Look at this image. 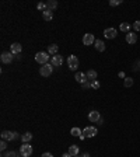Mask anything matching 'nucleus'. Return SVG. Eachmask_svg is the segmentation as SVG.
<instances>
[{"label": "nucleus", "mask_w": 140, "mask_h": 157, "mask_svg": "<svg viewBox=\"0 0 140 157\" xmlns=\"http://www.w3.org/2000/svg\"><path fill=\"white\" fill-rule=\"evenodd\" d=\"M52 70H53V65L52 63H46V65H42V67L39 69V75L42 77H49L52 75Z\"/></svg>", "instance_id": "nucleus-1"}, {"label": "nucleus", "mask_w": 140, "mask_h": 157, "mask_svg": "<svg viewBox=\"0 0 140 157\" xmlns=\"http://www.w3.org/2000/svg\"><path fill=\"white\" fill-rule=\"evenodd\" d=\"M35 60L41 65H46L48 60H49V53L48 52H38L37 55H35Z\"/></svg>", "instance_id": "nucleus-2"}, {"label": "nucleus", "mask_w": 140, "mask_h": 157, "mask_svg": "<svg viewBox=\"0 0 140 157\" xmlns=\"http://www.w3.org/2000/svg\"><path fill=\"white\" fill-rule=\"evenodd\" d=\"M20 154L23 157H30L32 154V146L28 143H23V146L20 147Z\"/></svg>", "instance_id": "nucleus-3"}, {"label": "nucleus", "mask_w": 140, "mask_h": 157, "mask_svg": "<svg viewBox=\"0 0 140 157\" xmlns=\"http://www.w3.org/2000/svg\"><path fill=\"white\" fill-rule=\"evenodd\" d=\"M1 139L3 140H16V139H18V133L11 132V131H3L1 132Z\"/></svg>", "instance_id": "nucleus-4"}, {"label": "nucleus", "mask_w": 140, "mask_h": 157, "mask_svg": "<svg viewBox=\"0 0 140 157\" xmlns=\"http://www.w3.org/2000/svg\"><path fill=\"white\" fill-rule=\"evenodd\" d=\"M97 133H98V129L95 126H87L83 131V136L84 138H94Z\"/></svg>", "instance_id": "nucleus-5"}, {"label": "nucleus", "mask_w": 140, "mask_h": 157, "mask_svg": "<svg viewBox=\"0 0 140 157\" xmlns=\"http://www.w3.org/2000/svg\"><path fill=\"white\" fill-rule=\"evenodd\" d=\"M67 66H69L70 70H76L77 67H78V59H77V56L70 55V56L67 58Z\"/></svg>", "instance_id": "nucleus-6"}, {"label": "nucleus", "mask_w": 140, "mask_h": 157, "mask_svg": "<svg viewBox=\"0 0 140 157\" xmlns=\"http://www.w3.org/2000/svg\"><path fill=\"white\" fill-rule=\"evenodd\" d=\"M118 35V31L115 30V28H107V30H104V37L107 38V39H114L116 38Z\"/></svg>", "instance_id": "nucleus-7"}, {"label": "nucleus", "mask_w": 140, "mask_h": 157, "mask_svg": "<svg viewBox=\"0 0 140 157\" xmlns=\"http://www.w3.org/2000/svg\"><path fill=\"white\" fill-rule=\"evenodd\" d=\"M0 60L3 63H6V65L11 63L13 62V53H11V52H3L1 56H0Z\"/></svg>", "instance_id": "nucleus-8"}, {"label": "nucleus", "mask_w": 140, "mask_h": 157, "mask_svg": "<svg viewBox=\"0 0 140 157\" xmlns=\"http://www.w3.org/2000/svg\"><path fill=\"white\" fill-rule=\"evenodd\" d=\"M95 42V38H94V35L93 34H84L83 37V44L86 45V46H88V45H93Z\"/></svg>", "instance_id": "nucleus-9"}, {"label": "nucleus", "mask_w": 140, "mask_h": 157, "mask_svg": "<svg viewBox=\"0 0 140 157\" xmlns=\"http://www.w3.org/2000/svg\"><path fill=\"white\" fill-rule=\"evenodd\" d=\"M74 79H76V82L80 83V84H83V83H87V82H88L87 75H86V73H83V72H77L76 76H74Z\"/></svg>", "instance_id": "nucleus-10"}, {"label": "nucleus", "mask_w": 140, "mask_h": 157, "mask_svg": "<svg viewBox=\"0 0 140 157\" xmlns=\"http://www.w3.org/2000/svg\"><path fill=\"white\" fill-rule=\"evenodd\" d=\"M21 50H23V46H21L18 42H14V44H11V46H10V52H11L13 55H20Z\"/></svg>", "instance_id": "nucleus-11"}, {"label": "nucleus", "mask_w": 140, "mask_h": 157, "mask_svg": "<svg viewBox=\"0 0 140 157\" xmlns=\"http://www.w3.org/2000/svg\"><path fill=\"white\" fill-rule=\"evenodd\" d=\"M100 119H101V115H100L98 111H91V112L88 114L90 122H100Z\"/></svg>", "instance_id": "nucleus-12"}, {"label": "nucleus", "mask_w": 140, "mask_h": 157, "mask_svg": "<svg viewBox=\"0 0 140 157\" xmlns=\"http://www.w3.org/2000/svg\"><path fill=\"white\" fill-rule=\"evenodd\" d=\"M136 41H137V34H134V32H127L126 34V42L130 45L136 44Z\"/></svg>", "instance_id": "nucleus-13"}, {"label": "nucleus", "mask_w": 140, "mask_h": 157, "mask_svg": "<svg viewBox=\"0 0 140 157\" xmlns=\"http://www.w3.org/2000/svg\"><path fill=\"white\" fill-rule=\"evenodd\" d=\"M51 63L53 66H60V65L63 63V58L60 56V55H55V56H52Z\"/></svg>", "instance_id": "nucleus-14"}, {"label": "nucleus", "mask_w": 140, "mask_h": 157, "mask_svg": "<svg viewBox=\"0 0 140 157\" xmlns=\"http://www.w3.org/2000/svg\"><path fill=\"white\" fill-rule=\"evenodd\" d=\"M78 151H80V149H78V146H76V145H71V146H69V153L70 156H73V157H76V156H78Z\"/></svg>", "instance_id": "nucleus-15"}, {"label": "nucleus", "mask_w": 140, "mask_h": 157, "mask_svg": "<svg viewBox=\"0 0 140 157\" xmlns=\"http://www.w3.org/2000/svg\"><path fill=\"white\" fill-rule=\"evenodd\" d=\"M94 46H95V49L98 50V52H104V50H105V44H104V41H101V39H97L95 42H94Z\"/></svg>", "instance_id": "nucleus-16"}, {"label": "nucleus", "mask_w": 140, "mask_h": 157, "mask_svg": "<svg viewBox=\"0 0 140 157\" xmlns=\"http://www.w3.org/2000/svg\"><path fill=\"white\" fill-rule=\"evenodd\" d=\"M42 17H44L45 21H51V20H53V11L46 9L45 11H42Z\"/></svg>", "instance_id": "nucleus-17"}, {"label": "nucleus", "mask_w": 140, "mask_h": 157, "mask_svg": "<svg viewBox=\"0 0 140 157\" xmlns=\"http://www.w3.org/2000/svg\"><path fill=\"white\" fill-rule=\"evenodd\" d=\"M57 50H59V48H57V45L56 44H52V45H49L48 46V53L49 55H57Z\"/></svg>", "instance_id": "nucleus-18"}, {"label": "nucleus", "mask_w": 140, "mask_h": 157, "mask_svg": "<svg viewBox=\"0 0 140 157\" xmlns=\"http://www.w3.org/2000/svg\"><path fill=\"white\" fill-rule=\"evenodd\" d=\"M86 75H87V79H88L90 82H94V80H97V72L95 70H88V72H87V73H86Z\"/></svg>", "instance_id": "nucleus-19"}, {"label": "nucleus", "mask_w": 140, "mask_h": 157, "mask_svg": "<svg viewBox=\"0 0 140 157\" xmlns=\"http://www.w3.org/2000/svg\"><path fill=\"white\" fill-rule=\"evenodd\" d=\"M56 7H57V1H56V0H49V1L46 3V9H48V10H51V11H53Z\"/></svg>", "instance_id": "nucleus-20"}, {"label": "nucleus", "mask_w": 140, "mask_h": 157, "mask_svg": "<svg viewBox=\"0 0 140 157\" xmlns=\"http://www.w3.org/2000/svg\"><path fill=\"white\" fill-rule=\"evenodd\" d=\"M119 28H121V31H123V32H130V24H129V23H121Z\"/></svg>", "instance_id": "nucleus-21"}, {"label": "nucleus", "mask_w": 140, "mask_h": 157, "mask_svg": "<svg viewBox=\"0 0 140 157\" xmlns=\"http://www.w3.org/2000/svg\"><path fill=\"white\" fill-rule=\"evenodd\" d=\"M31 139H32V135L30 132H27V133H24V135H21V140H23V143H28Z\"/></svg>", "instance_id": "nucleus-22"}, {"label": "nucleus", "mask_w": 140, "mask_h": 157, "mask_svg": "<svg viewBox=\"0 0 140 157\" xmlns=\"http://www.w3.org/2000/svg\"><path fill=\"white\" fill-rule=\"evenodd\" d=\"M70 133H71L73 136H78V138H80V136L83 135V132L80 131V128H77V126H76V128H73V129L70 131Z\"/></svg>", "instance_id": "nucleus-23"}, {"label": "nucleus", "mask_w": 140, "mask_h": 157, "mask_svg": "<svg viewBox=\"0 0 140 157\" xmlns=\"http://www.w3.org/2000/svg\"><path fill=\"white\" fill-rule=\"evenodd\" d=\"M125 87H132L133 86V79L132 77H125Z\"/></svg>", "instance_id": "nucleus-24"}, {"label": "nucleus", "mask_w": 140, "mask_h": 157, "mask_svg": "<svg viewBox=\"0 0 140 157\" xmlns=\"http://www.w3.org/2000/svg\"><path fill=\"white\" fill-rule=\"evenodd\" d=\"M119 4H122V0H109V6H119Z\"/></svg>", "instance_id": "nucleus-25"}, {"label": "nucleus", "mask_w": 140, "mask_h": 157, "mask_svg": "<svg viewBox=\"0 0 140 157\" xmlns=\"http://www.w3.org/2000/svg\"><path fill=\"white\" fill-rule=\"evenodd\" d=\"M100 86H101V84H100V82H98V80L91 82V88H94V90H98V88H100Z\"/></svg>", "instance_id": "nucleus-26"}, {"label": "nucleus", "mask_w": 140, "mask_h": 157, "mask_svg": "<svg viewBox=\"0 0 140 157\" xmlns=\"http://www.w3.org/2000/svg\"><path fill=\"white\" fill-rule=\"evenodd\" d=\"M133 30H134V31H140V21H139V20L133 23Z\"/></svg>", "instance_id": "nucleus-27"}, {"label": "nucleus", "mask_w": 140, "mask_h": 157, "mask_svg": "<svg viewBox=\"0 0 140 157\" xmlns=\"http://www.w3.org/2000/svg\"><path fill=\"white\" fill-rule=\"evenodd\" d=\"M37 9H38V10H46V4H45V3H38V4H37Z\"/></svg>", "instance_id": "nucleus-28"}, {"label": "nucleus", "mask_w": 140, "mask_h": 157, "mask_svg": "<svg viewBox=\"0 0 140 157\" xmlns=\"http://www.w3.org/2000/svg\"><path fill=\"white\" fill-rule=\"evenodd\" d=\"M6 147H7L6 140H1V143H0V150H6Z\"/></svg>", "instance_id": "nucleus-29"}, {"label": "nucleus", "mask_w": 140, "mask_h": 157, "mask_svg": "<svg viewBox=\"0 0 140 157\" xmlns=\"http://www.w3.org/2000/svg\"><path fill=\"white\" fill-rule=\"evenodd\" d=\"M81 87H83V90H87V88H90L91 87V83H83V84H81Z\"/></svg>", "instance_id": "nucleus-30"}, {"label": "nucleus", "mask_w": 140, "mask_h": 157, "mask_svg": "<svg viewBox=\"0 0 140 157\" xmlns=\"http://www.w3.org/2000/svg\"><path fill=\"white\" fill-rule=\"evenodd\" d=\"M4 157H16V151H10V153H7Z\"/></svg>", "instance_id": "nucleus-31"}, {"label": "nucleus", "mask_w": 140, "mask_h": 157, "mask_svg": "<svg viewBox=\"0 0 140 157\" xmlns=\"http://www.w3.org/2000/svg\"><path fill=\"white\" fill-rule=\"evenodd\" d=\"M41 157H53V156H52L51 153H42V156Z\"/></svg>", "instance_id": "nucleus-32"}, {"label": "nucleus", "mask_w": 140, "mask_h": 157, "mask_svg": "<svg viewBox=\"0 0 140 157\" xmlns=\"http://www.w3.org/2000/svg\"><path fill=\"white\" fill-rule=\"evenodd\" d=\"M119 77H126V76H125V73H123V72H119Z\"/></svg>", "instance_id": "nucleus-33"}, {"label": "nucleus", "mask_w": 140, "mask_h": 157, "mask_svg": "<svg viewBox=\"0 0 140 157\" xmlns=\"http://www.w3.org/2000/svg\"><path fill=\"white\" fill-rule=\"evenodd\" d=\"M62 157H73V156H70L69 153H66V154H63V156H62Z\"/></svg>", "instance_id": "nucleus-34"}, {"label": "nucleus", "mask_w": 140, "mask_h": 157, "mask_svg": "<svg viewBox=\"0 0 140 157\" xmlns=\"http://www.w3.org/2000/svg\"><path fill=\"white\" fill-rule=\"evenodd\" d=\"M83 157H90V154L88 153H86V154H83Z\"/></svg>", "instance_id": "nucleus-35"}, {"label": "nucleus", "mask_w": 140, "mask_h": 157, "mask_svg": "<svg viewBox=\"0 0 140 157\" xmlns=\"http://www.w3.org/2000/svg\"><path fill=\"white\" fill-rule=\"evenodd\" d=\"M76 157H78V156H76Z\"/></svg>", "instance_id": "nucleus-36"}]
</instances>
